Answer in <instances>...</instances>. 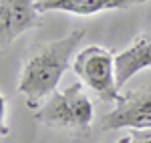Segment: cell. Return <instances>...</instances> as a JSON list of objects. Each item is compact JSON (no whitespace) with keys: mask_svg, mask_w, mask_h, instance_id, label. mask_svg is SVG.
Instances as JSON below:
<instances>
[{"mask_svg":"<svg viewBox=\"0 0 151 143\" xmlns=\"http://www.w3.org/2000/svg\"><path fill=\"white\" fill-rule=\"evenodd\" d=\"M87 30L77 28L70 34L58 38L55 42H45L30 59L24 63L18 91L26 97L28 107L38 109V103L57 93L60 77L69 69V60L75 48L81 45Z\"/></svg>","mask_w":151,"mask_h":143,"instance_id":"6da1fadb","label":"cell"},{"mask_svg":"<svg viewBox=\"0 0 151 143\" xmlns=\"http://www.w3.org/2000/svg\"><path fill=\"white\" fill-rule=\"evenodd\" d=\"M35 119L48 127L87 133L93 123V105L89 97L83 93V87L75 83L65 91L52 93L47 103L38 107Z\"/></svg>","mask_w":151,"mask_h":143,"instance_id":"7a4b0ae2","label":"cell"},{"mask_svg":"<svg viewBox=\"0 0 151 143\" xmlns=\"http://www.w3.org/2000/svg\"><path fill=\"white\" fill-rule=\"evenodd\" d=\"M73 69L77 77L87 85L91 91L97 93L101 101L119 103L123 97L119 95L115 77V57L111 50L103 47H87L75 57Z\"/></svg>","mask_w":151,"mask_h":143,"instance_id":"3957f363","label":"cell"},{"mask_svg":"<svg viewBox=\"0 0 151 143\" xmlns=\"http://www.w3.org/2000/svg\"><path fill=\"white\" fill-rule=\"evenodd\" d=\"M101 129L103 131L151 129V87L131 91L129 95H125L117 103V107L101 119Z\"/></svg>","mask_w":151,"mask_h":143,"instance_id":"277c9868","label":"cell"},{"mask_svg":"<svg viewBox=\"0 0 151 143\" xmlns=\"http://www.w3.org/2000/svg\"><path fill=\"white\" fill-rule=\"evenodd\" d=\"M40 20L35 0H0V50L8 48Z\"/></svg>","mask_w":151,"mask_h":143,"instance_id":"5b68a950","label":"cell"},{"mask_svg":"<svg viewBox=\"0 0 151 143\" xmlns=\"http://www.w3.org/2000/svg\"><path fill=\"white\" fill-rule=\"evenodd\" d=\"M143 69H151V30L139 34L125 50L115 57L117 87L121 89L131 77Z\"/></svg>","mask_w":151,"mask_h":143,"instance_id":"8992f818","label":"cell"},{"mask_svg":"<svg viewBox=\"0 0 151 143\" xmlns=\"http://www.w3.org/2000/svg\"><path fill=\"white\" fill-rule=\"evenodd\" d=\"M145 0H35L36 10L48 12V10H60L70 14L89 16L101 10H117V8H131L135 4H141Z\"/></svg>","mask_w":151,"mask_h":143,"instance_id":"52a82bcc","label":"cell"},{"mask_svg":"<svg viewBox=\"0 0 151 143\" xmlns=\"http://www.w3.org/2000/svg\"><path fill=\"white\" fill-rule=\"evenodd\" d=\"M8 125H6V99L0 93V135H8Z\"/></svg>","mask_w":151,"mask_h":143,"instance_id":"ba28073f","label":"cell"},{"mask_svg":"<svg viewBox=\"0 0 151 143\" xmlns=\"http://www.w3.org/2000/svg\"><path fill=\"white\" fill-rule=\"evenodd\" d=\"M131 143H151V129L143 131H131Z\"/></svg>","mask_w":151,"mask_h":143,"instance_id":"9c48e42d","label":"cell"},{"mask_svg":"<svg viewBox=\"0 0 151 143\" xmlns=\"http://www.w3.org/2000/svg\"><path fill=\"white\" fill-rule=\"evenodd\" d=\"M115 143H131V137H121V139L115 141Z\"/></svg>","mask_w":151,"mask_h":143,"instance_id":"30bf717a","label":"cell"}]
</instances>
